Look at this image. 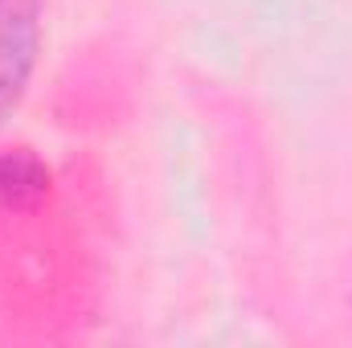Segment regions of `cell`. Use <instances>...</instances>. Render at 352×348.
<instances>
[{
  "label": "cell",
  "instance_id": "cell-2",
  "mask_svg": "<svg viewBox=\"0 0 352 348\" xmlns=\"http://www.w3.org/2000/svg\"><path fill=\"white\" fill-rule=\"evenodd\" d=\"M41 188H45V168L29 152L0 156V197L8 205H21L29 197H41Z\"/></svg>",
  "mask_w": 352,
  "mask_h": 348
},
{
  "label": "cell",
  "instance_id": "cell-3",
  "mask_svg": "<svg viewBox=\"0 0 352 348\" xmlns=\"http://www.w3.org/2000/svg\"><path fill=\"white\" fill-rule=\"evenodd\" d=\"M0 4H4V0H0Z\"/></svg>",
  "mask_w": 352,
  "mask_h": 348
},
{
  "label": "cell",
  "instance_id": "cell-1",
  "mask_svg": "<svg viewBox=\"0 0 352 348\" xmlns=\"http://www.w3.org/2000/svg\"><path fill=\"white\" fill-rule=\"evenodd\" d=\"M33 50H37L33 0H4L0 4V123L25 90V78L33 70Z\"/></svg>",
  "mask_w": 352,
  "mask_h": 348
}]
</instances>
